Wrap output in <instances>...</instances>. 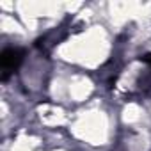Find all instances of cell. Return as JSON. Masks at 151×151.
Masks as SVG:
<instances>
[{
	"label": "cell",
	"mask_w": 151,
	"mask_h": 151,
	"mask_svg": "<svg viewBox=\"0 0 151 151\" xmlns=\"http://www.w3.org/2000/svg\"><path fill=\"white\" fill-rule=\"evenodd\" d=\"M23 62V50L20 48H6L0 59V68H2V80H7L9 75L14 73L20 64Z\"/></svg>",
	"instance_id": "obj_1"
}]
</instances>
